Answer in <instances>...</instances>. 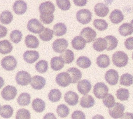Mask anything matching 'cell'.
Here are the masks:
<instances>
[{"label": "cell", "instance_id": "cell-28", "mask_svg": "<svg viewBox=\"0 0 133 119\" xmlns=\"http://www.w3.org/2000/svg\"><path fill=\"white\" fill-rule=\"evenodd\" d=\"M119 32L123 36H126L132 35L133 32L132 26L130 23H124L119 28Z\"/></svg>", "mask_w": 133, "mask_h": 119}, {"label": "cell", "instance_id": "cell-59", "mask_svg": "<svg viewBox=\"0 0 133 119\" xmlns=\"http://www.w3.org/2000/svg\"></svg>", "mask_w": 133, "mask_h": 119}, {"label": "cell", "instance_id": "cell-21", "mask_svg": "<svg viewBox=\"0 0 133 119\" xmlns=\"http://www.w3.org/2000/svg\"><path fill=\"white\" fill-rule=\"evenodd\" d=\"M67 72L70 76L72 84L77 83L82 78V73L80 70L76 68H69L67 70Z\"/></svg>", "mask_w": 133, "mask_h": 119}, {"label": "cell", "instance_id": "cell-55", "mask_svg": "<svg viewBox=\"0 0 133 119\" xmlns=\"http://www.w3.org/2000/svg\"><path fill=\"white\" fill-rule=\"evenodd\" d=\"M4 79L0 77V89L4 86Z\"/></svg>", "mask_w": 133, "mask_h": 119}, {"label": "cell", "instance_id": "cell-13", "mask_svg": "<svg viewBox=\"0 0 133 119\" xmlns=\"http://www.w3.org/2000/svg\"><path fill=\"white\" fill-rule=\"evenodd\" d=\"M68 46V42L64 39H58L54 42L52 46L55 52L61 53Z\"/></svg>", "mask_w": 133, "mask_h": 119}, {"label": "cell", "instance_id": "cell-37", "mask_svg": "<svg viewBox=\"0 0 133 119\" xmlns=\"http://www.w3.org/2000/svg\"><path fill=\"white\" fill-rule=\"evenodd\" d=\"M76 64L79 67L83 69H86L90 66L91 63L90 59L87 57L82 56L77 59Z\"/></svg>", "mask_w": 133, "mask_h": 119}, {"label": "cell", "instance_id": "cell-11", "mask_svg": "<svg viewBox=\"0 0 133 119\" xmlns=\"http://www.w3.org/2000/svg\"><path fill=\"white\" fill-rule=\"evenodd\" d=\"M119 78L118 73L116 70L113 69L109 70L105 73V78L107 83L112 86L118 84Z\"/></svg>", "mask_w": 133, "mask_h": 119}, {"label": "cell", "instance_id": "cell-47", "mask_svg": "<svg viewBox=\"0 0 133 119\" xmlns=\"http://www.w3.org/2000/svg\"><path fill=\"white\" fill-rule=\"evenodd\" d=\"M56 4L58 8L62 11H67L70 8V0H56Z\"/></svg>", "mask_w": 133, "mask_h": 119}, {"label": "cell", "instance_id": "cell-39", "mask_svg": "<svg viewBox=\"0 0 133 119\" xmlns=\"http://www.w3.org/2000/svg\"><path fill=\"white\" fill-rule=\"evenodd\" d=\"M61 97V92L59 89H52L48 95L49 100L53 102L59 101Z\"/></svg>", "mask_w": 133, "mask_h": 119}, {"label": "cell", "instance_id": "cell-56", "mask_svg": "<svg viewBox=\"0 0 133 119\" xmlns=\"http://www.w3.org/2000/svg\"><path fill=\"white\" fill-rule=\"evenodd\" d=\"M130 24H131V25H132V26L133 28V19L132 20V21H131V22H130Z\"/></svg>", "mask_w": 133, "mask_h": 119}, {"label": "cell", "instance_id": "cell-5", "mask_svg": "<svg viewBox=\"0 0 133 119\" xmlns=\"http://www.w3.org/2000/svg\"><path fill=\"white\" fill-rule=\"evenodd\" d=\"M1 64L4 69L8 71H11L16 68L17 62L16 59L12 56H7L2 59Z\"/></svg>", "mask_w": 133, "mask_h": 119}, {"label": "cell", "instance_id": "cell-27", "mask_svg": "<svg viewBox=\"0 0 133 119\" xmlns=\"http://www.w3.org/2000/svg\"><path fill=\"white\" fill-rule=\"evenodd\" d=\"M32 106L33 110L39 113L43 111L46 108L45 102L42 99L39 98L34 99L32 102Z\"/></svg>", "mask_w": 133, "mask_h": 119}, {"label": "cell", "instance_id": "cell-8", "mask_svg": "<svg viewBox=\"0 0 133 119\" xmlns=\"http://www.w3.org/2000/svg\"><path fill=\"white\" fill-rule=\"evenodd\" d=\"M32 78L29 73L22 71H19L16 76V81L17 84L21 86H26L31 82Z\"/></svg>", "mask_w": 133, "mask_h": 119}, {"label": "cell", "instance_id": "cell-2", "mask_svg": "<svg viewBox=\"0 0 133 119\" xmlns=\"http://www.w3.org/2000/svg\"><path fill=\"white\" fill-rule=\"evenodd\" d=\"M76 17L79 23L83 25H86L91 21L92 14L88 9H81L77 12Z\"/></svg>", "mask_w": 133, "mask_h": 119}, {"label": "cell", "instance_id": "cell-51", "mask_svg": "<svg viewBox=\"0 0 133 119\" xmlns=\"http://www.w3.org/2000/svg\"><path fill=\"white\" fill-rule=\"evenodd\" d=\"M125 46L128 50L133 49V37L127 38L125 42Z\"/></svg>", "mask_w": 133, "mask_h": 119}, {"label": "cell", "instance_id": "cell-12", "mask_svg": "<svg viewBox=\"0 0 133 119\" xmlns=\"http://www.w3.org/2000/svg\"><path fill=\"white\" fill-rule=\"evenodd\" d=\"M80 34L87 43L94 41L97 36L96 32L90 27H86L83 29Z\"/></svg>", "mask_w": 133, "mask_h": 119}, {"label": "cell", "instance_id": "cell-10", "mask_svg": "<svg viewBox=\"0 0 133 119\" xmlns=\"http://www.w3.org/2000/svg\"><path fill=\"white\" fill-rule=\"evenodd\" d=\"M56 81L59 86L65 87L71 83V79L67 72H62L57 75Z\"/></svg>", "mask_w": 133, "mask_h": 119}, {"label": "cell", "instance_id": "cell-22", "mask_svg": "<svg viewBox=\"0 0 133 119\" xmlns=\"http://www.w3.org/2000/svg\"><path fill=\"white\" fill-rule=\"evenodd\" d=\"M109 18L112 23L118 24L123 21L124 16L121 11L118 9H115L111 12Z\"/></svg>", "mask_w": 133, "mask_h": 119}, {"label": "cell", "instance_id": "cell-4", "mask_svg": "<svg viewBox=\"0 0 133 119\" xmlns=\"http://www.w3.org/2000/svg\"><path fill=\"white\" fill-rule=\"evenodd\" d=\"M55 10V7L52 2L50 1L41 3L39 7V11L41 15L51 16L54 14Z\"/></svg>", "mask_w": 133, "mask_h": 119}, {"label": "cell", "instance_id": "cell-15", "mask_svg": "<svg viewBox=\"0 0 133 119\" xmlns=\"http://www.w3.org/2000/svg\"><path fill=\"white\" fill-rule=\"evenodd\" d=\"M27 9V4L22 0L16 1L13 5V11L17 14H23L26 12Z\"/></svg>", "mask_w": 133, "mask_h": 119}, {"label": "cell", "instance_id": "cell-23", "mask_svg": "<svg viewBox=\"0 0 133 119\" xmlns=\"http://www.w3.org/2000/svg\"><path fill=\"white\" fill-rule=\"evenodd\" d=\"M64 63L63 59L61 56L55 57L51 60V67L52 70L58 71L64 67Z\"/></svg>", "mask_w": 133, "mask_h": 119}, {"label": "cell", "instance_id": "cell-16", "mask_svg": "<svg viewBox=\"0 0 133 119\" xmlns=\"http://www.w3.org/2000/svg\"><path fill=\"white\" fill-rule=\"evenodd\" d=\"M77 90L80 93L85 95L88 94L91 88V85L89 81L83 80L80 81L77 85Z\"/></svg>", "mask_w": 133, "mask_h": 119}, {"label": "cell", "instance_id": "cell-29", "mask_svg": "<svg viewBox=\"0 0 133 119\" xmlns=\"http://www.w3.org/2000/svg\"><path fill=\"white\" fill-rule=\"evenodd\" d=\"M13 49V46L9 40H4L0 41V53L5 54L10 53Z\"/></svg>", "mask_w": 133, "mask_h": 119}, {"label": "cell", "instance_id": "cell-35", "mask_svg": "<svg viewBox=\"0 0 133 119\" xmlns=\"http://www.w3.org/2000/svg\"><path fill=\"white\" fill-rule=\"evenodd\" d=\"M54 33L53 31L49 28H44L43 31L39 34V36L41 40L47 42L52 39Z\"/></svg>", "mask_w": 133, "mask_h": 119}, {"label": "cell", "instance_id": "cell-43", "mask_svg": "<svg viewBox=\"0 0 133 119\" xmlns=\"http://www.w3.org/2000/svg\"><path fill=\"white\" fill-rule=\"evenodd\" d=\"M35 68L37 71L43 73L46 72L48 70V63L44 60H41L36 64Z\"/></svg>", "mask_w": 133, "mask_h": 119}, {"label": "cell", "instance_id": "cell-1", "mask_svg": "<svg viewBox=\"0 0 133 119\" xmlns=\"http://www.w3.org/2000/svg\"><path fill=\"white\" fill-rule=\"evenodd\" d=\"M129 58L125 53L121 51L116 52L112 55L113 64L118 68H122L127 65Z\"/></svg>", "mask_w": 133, "mask_h": 119}, {"label": "cell", "instance_id": "cell-42", "mask_svg": "<svg viewBox=\"0 0 133 119\" xmlns=\"http://www.w3.org/2000/svg\"><path fill=\"white\" fill-rule=\"evenodd\" d=\"M116 97L117 99L121 101H127L129 98L130 93L127 89L120 88L116 91Z\"/></svg>", "mask_w": 133, "mask_h": 119}, {"label": "cell", "instance_id": "cell-30", "mask_svg": "<svg viewBox=\"0 0 133 119\" xmlns=\"http://www.w3.org/2000/svg\"><path fill=\"white\" fill-rule=\"evenodd\" d=\"M97 64L99 67L105 68L109 66L110 60L109 57L106 54H102L97 59Z\"/></svg>", "mask_w": 133, "mask_h": 119}, {"label": "cell", "instance_id": "cell-53", "mask_svg": "<svg viewBox=\"0 0 133 119\" xmlns=\"http://www.w3.org/2000/svg\"><path fill=\"white\" fill-rule=\"evenodd\" d=\"M8 33V29L6 27L0 25V39L6 36Z\"/></svg>", "mask_w": 133, "mask_h": 119}, {"label": "cell", "instance_id": "cell-19", "mask_svg": "<svg viewBox=\"0 0 133 119\" xmlns=\"http://www.w3.org/2000/svg\"><path fill=\"white\" fill-rule=\"evenodd\" d=\"M64 100L69 105L74 106L78 104L79 96L76 92L70 91L65 93Z\"/></svg>", "mask_w": 133, "mask_h": 119}, {"label": "cell", "instance_id": "cell-34", "mask_svg": "<svg viewBox=\"0 0 133 119\" xmlns=\"http://www.w3.org/2000/svg\"><path fill=\"white\" fill-rule=\"evenodd\" d=\"M14 110L11 106L8 105H5L1 108L0 115L4 118H9L11 117Z\"/></svg>", "mask_w": 133, "mask_h": 119}, {"label": "cell", "instance_id": "cell-6", "mask_svg": "<svg viewBox=\"0 0 133 119\" xmlns=\"http://www.w3.org/2000/svg\"><path fill=\"white\" fill-rule=\"evenodd\" d=\"M27 29L30 32L39 34L44 29V26L37 19H32L28 22Z\"/></svg>", "mask_w": 133, "mask_h": 119}, {"label": "cell", "instance_id": "cell-17", "mask_svg": "<svg viewBox=\"0 0 133 119\" xmlns=\"http://www.w3.org/2000/svg\"><path fill=\"white\" fill-rule=\"evenodd\" d=\"M39 57V53L36 50H26L23 55L25 61L29 64H32L38 60Z\"/></svg>", "mask_w": 133, "mask_h": 119}, {"label": "cell", "instance_id": "cell-7", "mask_svg": "<svg viewBox=\"0 0 133 119\" xmlns=\"http://www.w3.org/2000/svg\"><path fill=\"white\" fill-rule=\"evenodd\" d=\"M125 106L121 103H116L114 106L109 108V112L111 117L114 119L122 118L124 114Z\"/></svg>", "mask_w": 133, "mask_h": 119}, {"label": "cell", "instance_id": "cell-3", "mask_svg": "<svg viewBox=\"0 0 133 119\" xmlns=\"http://www.w3.org/2000/svg\"><path fill=\"white\" fill-rule=\"evenodd\" d=\"M108 92L109 88L104 83L98 82L94 86V94L98 99H104L108 94Z\"/></svg>", "mask_w": 133, "mask_h": 119}, {"label": "cell", "instance_id": "cell-32", "mask_svg": "<svg viewBox=\"0 0 133 119\" xmlns=\"http://www.w3.org/2000/svg\"><path fill=\"white\" fill-rule=\"evenodd\" d=\"M60 56L63 59L65 63L70 64L74 61L75 56L73 52L70 49H65L61 54Z\"/></svg>", "mask_w": 133, "mask_h": 119}, {"label": "cell", "instance_id": "cell-57", "mask_svg": "<svg viewBox=\"0 0 133 119\" xmlns=\"http://www.w3.org/2000/svg\"><path fill=\"white\" fill-rule=\"evenodd\" d=\"M132 59H133V53H132Z\"/></svg>", "mask_w": 133, "mask_h": 119}, {"label": "cell", "instance_id": "cell-18", "mask_svg": "<svg viewBox=\"0 0 133 119\" xmlns=\"http://www.w3.org/2000/svg\"><path fill=\"white\" fill-rule=\"evenodd\" d=\"M94 10L96 15L100 17H105L109 11L108 7L102 3H98L95 5Z\"/></svg>", "mask_w": 133, "mask_h": 119}, {"label": "cell", "instance_id": "cell-45", "mask_svg": "<svg viewBox=\"0 0 133 119\" xmlns=\"http://www.w3.org/2000/svg\"><path fill=\"white\" fill-rule=\"evenodd\" d=\"M103 103L108 108H111L116 104L115 98L111 94H108L103 99Z\"/></svg>", "mask_w": 133, "mask_h": 119}, {"label": "cell", "instance_id": "cell-33", "mask_svg": "<svg viewBox=\"0 0 133 119\" xmlns=\"http://www.w3.org/2000/svg\"><path fill=\"white\" fill-rule=\"evenodd\" d=\"M13 16L10 11H4L0 15V21L2 24L8 25L10 24L13 20Z\"/></svg>", "mask_w": 133, "mask_h": 119}, {"label": "cell", "instance_id": "cell-48", "mask_svg": "<svg viewBox=\"0 0 133 119\" xmlns=\"http://www.w3.org/2000/svg\"><path fill=\"white\" fill-rule=\"evenodd\" d=\"M30 113L29 110L25 109H21L17 111L16 116V119H29Z\"/></svg>", "mask_w": 133, "mask_h": 119}, {"label": "cell", "instance_id": "cell-36", "mask_svg": "<svg viewBox=\"0 0 133 119\" xmlns=\"http://www.w3.org/2000/svg\"><path fill=\"white\" fill-rule=\"evenodd\" d=\"M31 100V96L29 94L26 93H22L17 99V102L19 106H27L29 105Z\"/></svg>", "mask_w": 133, "mask_h": 119}, {"label": "cell", "instance_id": "cell-26", "mask_svg": "<svg viewBox=\"0 0 133 119\" xmlns=\"http://www.w3.org/2000/svg\"><path fill=\"white\" fill-rule=\"evenodd\" d=\"M95 103L94 98L90 95H85L81 98L80 101V105L85 108H91Z\"/></svg>", "mask_w": 133, "mask_h": 119}, {"label": "cell", "instance_id": "cell-41", "mask_svg": "<svg viewBox=\"0 0 133 119\" xmlns=\"http://www.w3.org/2000/svg\"><path fill=\"white\" fill-rule=\"evenodd\" d=\"M120 81V84L129 87L133 84V77L131 75L127 73L122 75Z\"/></svg>", "mask_w": 133, "mask_h": 119}, {"label": "cell", "instance_id": "cell-49", "mask_svg": "<svg viewBox=\"0 0 133 119\" xmlns=\"http://www.w3.org/2000/svg\"><path fill=\"white\" fill-rule=\"evenodd\" d=\"M40 18L41 21L46 25H48L51 23L54 19V14L51 16H40Z\"/></svg>", "mask_w": 133, "mask_h": 119}, {"label": "cell", "instance_id": "cell-14", "mask_svg": "<svg viewBox=\"0 0 133 119\" xmlns=\"http://www.w3.org/2000/svg\"><path fill=\"white\" fill-rule=\"evenodd\" d=\"M46 83V80L42 76L36 75L32 78L30 85L35 90H39L44 87Z\"/></svg>", "mask_w": 133, "mask_h": 119}, {"label": "cell", "instance_id": "cell-40", "mask_svg": "<svg viewBox=\"0 0 133 119\" xmlns=\"http://www.w3.org/2000/svg\"><path fill=\"white\" fill-rule=\"evenodd\" d=\"M93 25L95 28L100 31H103L107 29L108 25L105 20L103 19H95L94 21Z\"/></svg>", "mask_w": 133, "mask_h": 119}, {"label": "cell", "instance_id": "cell-31", "mask_svg": "<svg viewBox=\"0 0 133 119\" xmlns=\"http://www.w3.org/2000/svg\"><path fill=\"white\" fill-rule=\"evenodd\" d=\"M53 31L56 36H62L66 33L67 28L64 23H59L55 25Z\"/></svg>", "mask_w": 133, "mask_h": 119}, {"label": "cell", "instance_id": "cell-46", "mask_svg": "<svg viewBox=\"0 0 133 119\" xmlns=\"http://www.w3.org/2000/svg\"><path fill=\"white\" fill-rule=\"evenodd\" d=\"M22 32L18 30H13L10 35L11 40L15 43H18L19 42L22 40Z\"/></svg>", "mask_w": 133, "mask_h": 119}, {"label": "cell", "instance_id": "cell-44", "mask_svg": "<svg viewBox=\"0 0 133 119\" xmlns=\"http://www.w3.org/2000/svg\"><path fill=\"white\" fill-rule=\"evenodd\" d=\"M57 113V115L61 118H65L69 115V109L65 105L61 104L58 106Z\"/></svg>", "mask_w": 133, "mask_h": 119}, {"label": "cell", "instance_id": "cell-50", "mask_svg": "<svg viewBox=\"0 0 133 119\" xmlns=\"http://www.w3.org/2000/svg\"><path fill=\"white\" fill-rule=\"evenodd\" d=\"M72 119H85L86 116L83 113L80 111H74L72 115Z\"/></svg>", "mask_w": 133, "mask_h": 119}, {"label": "cell", "instance_id": "cell-38", "mask_svg": "<svg viewBox=\"0 0 133 119\" xmlns=\"http://www.w3.org/2000/svg\"><path fill=\"white\" fill-rule=\"evenodd\" d=\"M107 42V50H111L115 49L117 47L118 41L115 36L112 35H108L105 37Z\"/></svg>", "mask_w": 133, "mask_h": 119}, {"label": "cell", "instance_id": "cell-58", "mask_svg": "<svg viewBox=\"0 0 133 119\" xmlns=\"http://www.w3.org/2000/svg\"><path fill=\"white\" fill-rule=\"evenodd\" d=\"M1 105H0V110H1Z\"/></svg>", "mask_w": 133, "mask_h": 119}, {"label": "cell", "instance_id": "cell-25", "mask_svg": "<svg viewBox=\"0 0 133 119\" xmlns=\"http://www.w3.org/2000/svg\"><path fill=\"white\" fill-rule=\"evenodd\" d=\"M25 43L28 48L36 49L39 47V41L35 36L29 35L25 37Z\"/></svg>", "mask_w": 133, "mask_h": 119}, {"label": "cell", "instance_id": "cell-24", "mask_svg": "<svg viewBox=\"0 0 133 119\" xmlns=\"http://www.w3.org/2000/svg\"><path fill=\"white\" fill-rule=\"evenodd\" d=\"M107 42L105 38L100 37L95 40L93 44L94 49L97 52H102L107 49Z\"/></svg>", "mask_w": 133, "mask_h": 119}, {"label": "cell", "instance_id": "cell-52", "mask_svg": "<svg viewBox=\"0 0 133 119\" xmlns=\"http://www.w3.org/2000/svg\"><path fill=\"white\" fill-rule=\"evenodd\" d=\"M74 3L76 6L83 7L85 6L88 2V0H73Z\"/></svg>", "mask_w": 133, "mask_h": 119}, {"label": "cell", "instance_id": "cell-9", "mask_svg": "<svg viewBox=\"0 0 133 119\" xmlns=\"http://www.w3.org/2000/svg\"><path fill=\"white\" fill-rule=\"evenodd\" d=\"M17 94V90L15 87L8 85L5 87L1 92L2 97L6 101L14 99Z\"/></svg>", "mask_w": 133, "mask_h": 119}, {"label": "cell", "instance_id": "cell-20", "mask_svg": "<svg viewBox=\"0 0 133 119\" xmlns=\"http://www.w3.org/2000/svg\"><path fill=\"white\" fill-rule=\"evenodd\" d=\"M85 40L81 36H78L74 37L71 42L72 46L74 49L79 50L84 49L86 46Z\"/></svg>", "mask_w": 133, "mask_h": 119}, {"label": "cell", "instance_id": "cell-54", "mask_svg": "<svg viewBox=\"0 0 133 119\" xmlns=\"http://www.w3.org/2000/svg\"><path fill=\"white\" fill-rule=\"evenodd\" d=\"M44 119H56V117L53 113H49L47 114L43 118Z\"/></svg>", "mask_w": 133, "mask_h": 119}]
</instances>
